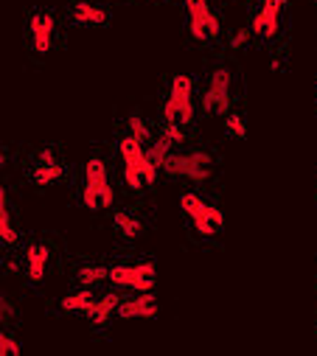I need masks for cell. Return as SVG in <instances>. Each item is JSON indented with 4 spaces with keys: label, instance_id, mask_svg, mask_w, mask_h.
Segmentation results:
<instances>
[{
    "label": "cell",
    "instance_id": "obj_1",
    "mask_svg": "<svg viewBox=\"0 0 317 356\" xmlns=\"http://www.w3.org/2000/svg\"><path fill=\"white\" fill-rule=\"evenodd\" d=\"M200 104H197V81L191 73H174L169 79V93L161 104V121L163 124H183L191 127L197 121Z\"/></svg>",
    "mask_w": 317,
    "mask_h": 356
},
{
    "label": "cell",
    "instance_id": "obj_2",
    "mask_svg": "<svg viewBox=\"0 0 317 356\" xmlns=\"http://www.w3.org/2000/svg\"><path fill=\"white\" fill-rule=\"evenodd\" d=\"M216 171L213 154L202 146H180L172 152V157L163 165V174L172 180H186L194 186H205Z\"/></svg>",
    "mask_w": 317,
    "mask_h": 356
},
{
    "label": "cell",
    "instance_id": "obj_3",
    "mask_svg": "<svg viewBox=\"0 0 317 356\" xmlns=\"http://www.w3.org/2000/svg\"><path fill=\"white\" fill-rule=\"evenodd\" d=\"M82 205L88 211H101V208H115V188H113V180H110V168L104 163V157L93 154L88 163H85V171H82Z\"/></svg>",
    "mask_w": 317,
    "mask_h": 356
},
{
    "label": "cell",
    "instance_id": "obj_4",
    "mask_svg": "<svg viewBox=\"0 0 317 356\" xmlns=\"http://www.w3.org/2000/svg\"><path fill=\"white\" fill-rule=\"evenodd\" d=\"M233 104V70L227 65H213L208 70L202 96H200V110L205 115H227Z\"/></svg>",
    "mask_w": 317,
    "mask_h": 356
},
{
    "label": "cell",
    "instance_id": "obj_5",
    "mask_svg": "<svg viewBox=\"0 0 317 356\" xmlns=\"http://www.w3.org/2000/svg\"><path fill=\"white\" fill-rule=\"evenodd\" d=\"M180 208H183V213L188 216L194 233L202 236V238H213V236L225 227V213H222V208H216L213 202H208V200H205L202 194H197V191H183V194H180Z\"/></svg>",
    "mask_w": 317,
    "mask_h": 356
},
{
    "label": "cell",
    "instance_id": "obj_6",
    "mask_svg": "<svg viewBox=\"0 0 317 356\" xmlns=\"http://www.w3.org/2000/svg\"><path fill=\"white\" fill-rule=\"evenodd\" d=\"M157 266L154 261H132V264H113L110 266V284L127 292H149L154 289Z\"/></svg>",
    "mask_w": 317,
    "mask_h": 356
},
{
    "label": "cell",
    "instance_id": "obj_7",
    "mask_svg": "<svg viewBox=\"0 0 317 356\" xmlns=\"http://www.w3.org/2000/svg\"><path fill=\"white\" fill-rule=\"evenodd\" d=\"M188 15V34L197 42H211L222 37V17L213 12L211 0H183Z\"/></svg>",
    "mask_w": 317,
    "mask_h": 356
},
{
    "label": "cell",
    "instance_id": "obj_8",
    "mask_svg": "<svg viewBox=\"0 0 317 356\" xmlns=\"http://www.w3.org/2000/svg\"><path fill=\"white\" fill-rule=\"evenodd\" d=\"M118 157H121L124 165H135V168L143 174L146 186H154V183H157V177H161V168H157V165L149 160L143 140H138V138H132V135H124V138L118 140Z\"/></svg>",
    "mask_w": 317,
    "mask_h": 356
},
{
    "label": "cell",
    "instance_id": "obj_9",
    "mask_svg": "<svg viewBox=\"0 0 317 356\" xmlns=\"http://www.w3.org/2000/svg\"><path fill=\"white\" fill-rule=\"evenodd\" d=\"M281 17H284V3L281 0H261V6L250 17V31L253 37L261 40H275L281 31Z\"/></svg>",
    "mask_w": 317,
    "mask_h": 356
},
{
    "label": "cell",
    "instance_id": "obj_10",
    "mask_svg": "<svg viewBox=\"0 0 317 356\" xmlns=\"http://www.w3.org/2000/svg\"><path fill=\"white\" fill-rule=\"evenodd\" d=\"M62 177H65V165H62L56 149H51V146L40 149V152H37V160H34V165H31V183H34L37 188H48V186L59 183Z\"/></svg>",
    "mask_w": 317,
    "mask_h": 356
},
{
    "label": "cell",
    "instance_id": "obj_11",
    "mask_svg": "<svg viewBox=\"0 0 317 356\" xmlns=\"http://www.w3.org/2000/svg\"><path fill=\"white\" fill-rule=\"evenodd\" d=\"M54 37H56V17L54 12H34L29 17V40H31V51L45 56L54 48Z\"/></svg>",
    "mask_w": 317,
    "mask_h": 356
},
{
    "label": "cell",
    "instance_id": "obj_12",
    "mask_svg": "<svg viewBox=\"0 0 317 356\" xmlns=\"http://www.w3.org/2000/svg\"><path fill=\"white\" fill-rule=\"evenodd\" d=\"M161 314V306H157L154 292H132V298H121L115 317L121 320H154Z\"/></svg>",
    "mask_w": 317,
    "mask_h": 356
},
{
    "label": "cell",
    "instance_id": "obj_13",
    "mask_svg": "<svg viewBox=\"0 0 317 356\" xmlns=\"http://www.w3.org/2000/svg\"><path fill=\"white\" fill-rule=\"evenodd\" d=\"M48 264H51V247L42 241H31L23 252V275L29 284H42L48 275Z\"/></svg>",
    "mask_w": 317,
    "mask_h": 356
},
{
    "label": "cell",
    "instance_id": "obj_14",
    "mask_svg": "<svg viewBox=\"0 0 317 356\" xmlns=\"http://www.w3.org/2000/svg\"><path fill=\"white\" fill-rule=\"evenodd\" d=\"M118 303H121V295L118 292H101V295H96V300L88 306V312H85V317H88V323L93 325V328H107V323L115 317V312H118Z\"/></svg>",
    "mask_w": 317,
    "mask_h": 356
},
{
    "label": "cell",
    "instance_id": "obj_15",
    "mask_svg": "<svg viewBox=\"0 0 317 356\" xmlns=\"http://www.w3.org/2000/svg\"><path fill=\"white\" fill-rule=\"evenodd\" d=\"M70 20L76 26H104L110 20V12L96 0H76L70 6Z\"/></svg>",
    "mask_w": 317,
    "mask_h": 356
},
{
    "label": "cell",
    "instance_id": "obj_16",
    "mask_svg": "<svg viewBox=\"0 0 317 356\" xmlns=\"http://www.w3.org/2000/svg\"><path fill=\"white\" fill-rule=\"evenodd\" d=\"M110 281V266L107 264H82L76 270V284L79 286H90V289H96V286H101V284H107Z\"/></svg>",
    "mask_w": 317,
    "mask_h": 356
},
{
    "label": "cell",
    "instance_id": "obj_17",
    "mask_svg": "<svg viewBox=\"0 0 317 356\" xmlns=\"http://www.w3.org/2000/svg\"><path fill=\"white\" fill-rule=\"evenodd\" d=\"M96 300V292L90 286H82V289H76V292H67L62 300H59V309L65 314H85L88 306Z\"/></svg>",
    "mask_w": 317,
    "mask_h": 356
},
{
    "label": "cell",
    "instance_id": "obj_18",
    "mask_svg": "<svg viewBox=\"0 0 317 356\" xmlns=\"http://www.w3.org/2000/svg\"><path fill=\"white\" fill-rule=\"evenodd\" d=\"M113 222H115V230L121 233V238H127V241H135L143 236V219L132 211H115Z\"/></svg>",
    "mask_w": 317,
    "mask_h": 356
},
{
    "label": "cell",
    "instance_id": "obj_19",
    "mask_svg": "<svg viewBox=\"0 0 317 356\" xmlns=\"http://www.w3.org/2000/svg\"><path fill=\"white\" fill-rule=\"evenodd\" d=\"M174 149H177V146H174L172 140H166L163 135H157V132H154V138L146 143V154H149V160H152L157 168H161V171H163V165H166V160L172 157Z\"/></svg>",
    "mask_w": 317,
    "mask_h": 356
},
{
    "label": "cell",
    "instance_id": "obj_20",
    "mask_svg": "<svg viewBox=\"0 0 317 356\" xmlns=\"http://www.w3.org/2000/svg\"><path fill=\"white\" fill-rule=\"evenodd\" d=\"M124 129H127V135H132V138H138V140H143V143H149V140L154 138V129L149 127V121H146L140 113H129V115L124 118Z\"/></svg>",
    "mask_w": 317,
    "mask_h": 356
},
{
    "label": "cell",
    "instance_id": "obj_21",
    "mask_svg": "<svg viewBox=\"0 0 317 356\" xmlns=\"http://www.w3.org/2000/svg\"><path fill=\"white\" fill-rule=\"evenodd\" d=\"M0 244H6V247L20 244V230H17L15 216H12L9 208H0Z\"/></svg>",
    "mask_w": 317,
    "mask_h": 356
},
{
    "label": "cell",
    "instance_id": "obj_22",
    "mask_svg": "<svg viewBox=\"0 0 317 356\" xmlns=\"http://www.w3.org/2000/svg\"><path fill=\"white\" fill-rule=\"evenodd\" d=\"M157 135H163L166 140H172L177 149L186 146V140H188V132H186L183 124H163V121H161V129H157Z\"/></svg>",
    "mask_w": 317,
    "mask_h": 356
},
{
    "label": "cell",
    "instance_id": "obj_23",
    "mask_svg": "<svg viewBox=\"0 0 317 356\" xmlns=\"http://www.w3.org/2000/svg\"><path fill=\"white\" fill-rule=\"evenodd\" d=\"M121 180H124V186H127L132 194H140V191L146 188L143 174H140L135 165H124V168H121Z\"/></svg>",
    "mask_w": 317,
    "mask_h": 356
},
{
    "label": "cell",
    "instance_id": "obj_24",
    "mask_svg": "<svg viewBox=\"0 0 317 356\" xmlns=\"http://www.w3.org/2000/svg\"><path fill=\"white\" fill-rule=\"evenodd\" d=\"M17 353H20V342L6 328V323H0V356H17Z\"/></svg>",
    "mask_w": 317,
    "mask_h": 356
},
{
    "label": "cell",
    "instance_id": "obj_25",
    "mask_svg": "<svg viewBox=\"0 0 317 356\" xmlns=\"http://www.w3.org/2000/svg\"><path fill=\"white\" fill-rule=\"evenodd\" d=\"M250 40H253L250 26H236V29L230 31V37H227V45H230L233 51H242V48H245Z\"/></svg>",
    "mask_w": 317,
    "mask_h": 356
},
{
    "label": "cell",
    "instance_id": "obj_26",
    "mask_svg": "<svg viewBox=\"0 0 317 356\" xmlns=\"http://www.w3.org/2000/svg\"><path fill=\"white\" fill-rule=\"evenodd\" d=\"M225 132L233 135V138H245V135H247L245 118H242L239 113H227V115H225Z\"/></svg>",
    "mask_w": 317,
    "mask_h": 356
},
{
    "label": "cell",
    "instance_id": "obj_27",
    "mask_svg": "<svg viewBox=\"0 0 317 356\" xmlns=\"http://www.w3.org/2000/svg\"><path fill=\"white\" fill-rule=\"evenodd\" d=\"M15 317H17V306H15V300L9 298V292L0 289V323H9V320H15Z\"/></svg>",
    "mask_w": 317,
    "mask_h": 356
},
{
    "label": "cell",
    "instance_id": "obj_28",
    "mask_svg": "<svg viewBox=\"0 0 317 356\" xmlns=\"http://www.w3.org/2000/svg\"><path fill=\"white\" fill-rule=\"evenodd\" d=\"M3 270H6L9 275H20V273H23V266H20L15 258H6V261H3Z\"/></svg>",
    "mask_w": 317,
    "mask_h": 356
},
{
    "label": "cell",
    "instance_id": "obj_29",
    "mask_svg": "<svg viewBox=\"0 0 317 356\" xmlns=\"http://www.w3.org/2000/svg\"><path fill=\"white\" fill-rule=\"evenodd\" d=\"M0 208H9V191L3 183H0Z\"/></svg>",
    "mask_w": 317,
    "mask_h": 356
},
{
    "label": "cell",
    "instance_id": "obj_30",
    "mask_svg": "<svg viewBox=\"0 0 317 356\" xmlns=\"http://www.w3.org/2000/svg\"><path fill=\"white\" fill-rule=\"evenodd\" d=\"M6 163H9V154H6V146H3V143H0V171H3V168H6Z\"/></svg>",
    "mask_w": 317,
    "mask_h": 356
},
{
    "label": "cell",
    "instance_id": "obj_31",
    "mask_svg": "<svg viewBox=\"0 0 317 356\" xmlns=\"http://www.w3.org/2000/svg\"><path fill=\"white\" fill-rule=\"evenodd\" d=\"M270 67H273V70H284V59H281V56H273V59H270Z\"/></svg>",
    "mask_w": 317,
    "mask_h": 356
},
{
    "label": "cell",
    "instance_id": "obj_32",
    "mask_svg": "<svg viewBox=\"0 0 317 356\" xmlns=\"http://www.w3.org/2000/svg\"><path fill=\"white\" fill-rule=\"evenodd\" d=\"M281 3H284V6H286V3H289V0H281Z\"/></svg>",
    "mask_w": 317,
    "mask_h": 356
},
{
    "label": "cell",
    "instance_id": "obj_33",
    "mask_svg": "<svg viewBox=\"0 0 317 356\" xmlns=\"http://www.w3.org/2000/svg\"><path fill=\"white\" fill-rule=\"evenodd\" d=\"M314 334H317V325H314Z\"/></svg>",
    "mask_w": 317,
    "mask_h": 356
},
{
    "label": "cell",
    "instance_id": "obj_34",
    "mask_svg": "<svg viewBox=\"0 0 317 356\" xmlns=\"http://www.w3.org/2000/svg\"><path fill=\"white\" fill-rule=\"evenodd\" d=\"M314 96H317V90H314Z\"/></svg>",
    "mask_w": 317,
    "mask_h": 356
}]
</instances>
